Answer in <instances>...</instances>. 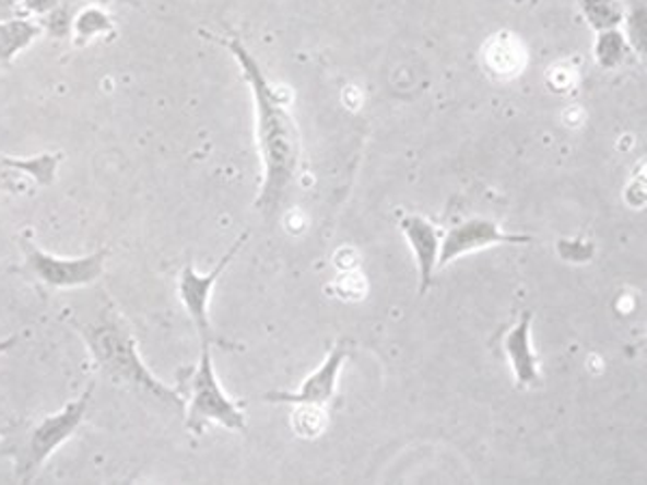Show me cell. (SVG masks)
I'll use <instances>...</instances> for the list:
<instances>
[{"instance_id":"obj_22","label":"cell","mask_w":647,"mask_h":485,"mask_svg":"<svg viewBox=\"0 0 647 485\" xmlns=\"http://www.w3.org/2000/svg\"><path fill=\"white\" fill-rule=\"evenodd\" d=\"M574 82H576V74H574L572 68H567V66L551 68V72H549V84H551L553 91L566 93V91H569L574 86Z\"/></svg>"},{"instance_id":"obj_1","label":"cell","mask_w":647,"mask_h":485,"mask_svg":"<svg viewBox=\"0 0 647 485\" xmlns=\"http://www.w3.org/2000/svg\"><path fill=\"white\" fill-rule=\"evenodd\" d=\"M205 37L227 48V52L238 61L244 81L248 82V88L252 93L257 150L263 164V181L255 208L263 216L272 218L279 214L298 177L303 156L301 132L290 110V97L283 93L281 86H274L268 81L259 61L236 33H227L221 37L208 33Z\"/></svg>"},{"instance_id":"obj_21","label":"cell","mask_w":647,"mask_h":485,"mask_svg":"<svg viewBox=\"0 0 647 485\" xmlns=\"http://www.w3.org/2000/svg\"><path fill=\"white\" fill-rule=\"evenodd\" d=\"M557 252L566 261L583 263V261H589L593 257V244L585 242V240H560Z\"/></svg>"},{"instance_id":"obj_18","label":"cell","mask_w":647,"mask_h":485,"mask_svg":"<svg viewBox=\"0 0 647 485\" xmlns=\"http://www.w3.org/2000/svg\"><path fill=\"white\" fill-rule=\"evenodd\" d=\"M332 292L348 303L363 300L367 294V281L361 272H341V276L332 283Z\"/></svg>"},{"instance_id":"obj_2","label":"cell","mask_w":647,"mask_h":485,"mask_svg":"<svg viewBox=\"0 0 647 485\" xmlns=\"http://www.w3.org/2000/svg\"><path fill=\"white\" fill-rule=\"evenodd\" d=\"M72 326L86 343V350L91 352L95 367L106 380L126 387L134 393H141L145 398H152L154 402L168 405L177 412L186 407V400L179 393V389L164 385L145 365V360L139 354V341L132 328L113 305L104 307L97 314V318L89 322L72 320Z\"/></svg>"},{"instance_id":"obj_17","label":"cell","mask_w":647,"mask_h":485,"mask_svg":"<svg viewBox=\"0 0 647 485\" xmlns=\"http://www.w3.org/2000/svg\"><path fill=\"white\" fill-rule=\"evenodd\" d=\"M292 427L296 436L314 440L322 436L324 429L328 427V414L324 405L318 404H298L294 416H292Z\"/></svg>"},{"instance_id":"obj_9","label":"cell","mask_w":647,"mask_h":485,"mask_svg":"<svg viewBox=\"0 0 647 485\" xmlns=\"http://www.w3.org/2000/svg\"><path fill=\"white\" fill-rule=\"evenodd\" d=\"M61 154H39L35 158L0 156V192L31 194L37 186H52Z\"/></svg>"},{"instance_id":"obj_6","label":"cell","mask_w":647,"mask_h":485,"mask_svg":"<svg viewBox=\"0 0 647 485\" xmlns=\"http://www.w3.org/2000/svg\"><path fill=\"white\" fill-rule=\"evenodd\" d=\"M248 240V234H243L236 242L232 244V248L221 257V261L212 268V272L208 274H199L195 270L192 263H186L177 276V296L190 318V322L195 326L201 347H212L216 345H227L212 328L210 322V298H212V289L219 283V279L223 276V272L227 270V265L232 263V259L238 255V250L243 248L244 242Z\"/></svg>"},{"instance_id":"obj_5","label":"cell","mask_w":647,"mask_h":485,"mask_svg":"<svg viewBox=\"0 0 647 485\" xmlns=\"http://www.w3.org/2000/svg\"><path fill=\"white\" fill-rule=\"evenodd\" d=\"M22 272L28 279L52 289H77L95 283L102 276L104 263L110 255L108 248H97L86 257H57L42 250L31 240H22Z\"/></svg>"},{"instance_id":"obj_3","label":"cell","mask_w":647,"mask_h":485,"mask_svg":"<svg viewBox=\"0 0 647 485\" xmlns=\"http://www.w3.org/2000/svg\"><path fill=\"white\" fill-rule=\"evenodd\" d=\"M93 389L95 382H91L74 402L63 405L55 414L4 429L0 453L13 462V475L20 484H31L50 456L79 431L93 398Z\"/></svg>"},{"instance_id":"obj_15","label":"cell","mask_w":647,"mask_h":485,"mask_svg":"<svg viewBox=\"0 0 647 485\" xmlns=\"http://www.w3.org/2000/svg\"><path fill=\"white\" fill-rule=\"evenodd\" d=\"M115 31V22L113 17L95 7V4H89L84 7L81 13L72 20V37H74V44L79 48H84L86 44H91L95 37H102V35H108Z\"/></svg>"},{"instance_id":"obj_4","label":"cell","mask_w":647,"mask_h":485,"mask_svg":"<svg viewBox=\"0 0 647 485\" xmlns=\"http://www.w3.org/2000/svg\"><path fill=\"white\" fill-rule=\"evenodd\" d=\"M177 380V389L186 400V425L192 434L201 436L212 423L232 431H246L244 404L232 400L221 387L210 347H201L199 363L181 369Z\"/></svg>"},{"instance_id":"obj_14","label":"cell","mask_w":647,"mask_h":485,"mask_svg":"<svg viewBox=\"0 0 647 485\" xmlns=\"http://www.w3.org/2000/svg\"><path fill=\"white\" fill-rule=\"evenodd\" d=\"M631 52H633V48L620 28L598 33L596 44H593V57L602 70H609V72L617 70L620 66L626 63Z\"/></svg>"},{"instance_id":"obj_23","label":"cell","mask_w":647,"mask_h":485,"mask_svg":"<svg viewBox=\"0 0 647 485\" xmlns=\"http://www.w3.org/2000/svg\"><path fill=\"white\" fill-rule=\"evenodd\" d=\"M17 4H22L26 13H35L37 17H44L52 9H57L61 4V0H17Z\"/></svg>"},{"instance_id":"obj_16","label":"cell","mask_w":647,"mask_h":485,"mask_svg":"<svg viewBox=\"0 0 647 485\" xmlns=\"http://www.w3.org/2000/svg\"><path fill=\"white\" fill-rule=\"evenodd\" d=\"M578 4L587 24L596 33L620 28L626 20V13L620 0H578Z\"/></svg>"},{"instance_id":"obj_12","label":"cell","mask_w":647,"mask_h":485,"mask_svg":"<svg viewBox=\"0 0 647 485\" xmlns=\"http://www.w3.org/2000/svg\"><path fill=\"white\" fill-rule=\"evenodd\" d=\"M485 72L496 81H511L527 68V50L522 42L509 33H494L482 48Z\"/></svg>"},{"instance_id":"obj_25","label":"cell","mask_w":647,"mask_h":485,"mask_svg":"<svg viewBox=\"0 0 647 485\" xmlns=\"http://www.w3.org/2000/svg\"><path fill=\"white\" fill-rule=\"evenodd\" d=\"M17 341H20V336H17V334H11V336H7V339H0V354H4V352H9V350H13V347L17 345Z\"/></svg>"},{"instance_id":"obj_24","label":"cell","mask_w":647,"mask_h":485,"mask_svg":"<svg viewBox=\"0 0 647 485\" xmlns=\"http://www.w3.org/2000/svg\"><path fill=\"white\" fill-rule=\"evenodd\" d=\"M334 263L341 272H352L358 268V255L352 248H339L334 255Z\"/></svg>"},{"instance_id":"obj_20","label":"cell","mask_w":647,"mask_h":485,"mask_svg":"<svg viewBox=\"0 0 647 485\" xmlns=\"http://www.w3.org/2000/svg\"><path fill=\"white\" fill-rule=\"evenodd\" d=\"M631 48L637 52L646 50V9L635 7L628 15V33H624Z\"/></svg>"},{"instance_id":"obj_8","label":"cell","mask_w":647,"mask_h":485,"mask_svg":"<svg viewBox=\"0 0 647 485\" xmlns=\"http://www.w3.org/2000/svg\"><path fill=\"white\" fill-rule=\"evenodd\" d=\"M350 356V343L339 341L330 347L322 365L303 382L298 391H272L266 395V402L272 404H318L326 405L337 393L339 371Z\"/></svg>"},{"instance_id":"obj_19","label":"cell","mask_w":647,"mask_h":485,"mask_svg":"<svg viewBox=\"0 0 647 485\" xmlns=\"http://www.w3.org/2000/svg\"><path fill=\"white\" fill-rule=\"evenodd\" d=\"M37 22H39L44 33H48L50 37H57V39H63V37H68L72 33L70 11L66 7H61V4L57 9H52L48 15L39 17Z\"/></svg>"},{"instance_id":"obj_11","label":"cell","mask_w":647,"mask_h":485,"mask_svg":"<svg viewBox=\"0 0 647 485\" xmlns=\"http://www.w3.org/2000/svg\"><path fill=\"white\" fill-rule=\"evenodd\" d=\"M531 323H533V314L525 311L520 316V320L514 323L505 339H503V347L505 354L509 358L514 378H516V387L520 389H529L540 385V369H538V356L531 347Z\"/></svg>"},{"instance_id":"obj_13","label":"cell","mask_w":647,"mask_h":485,"mask_svg":"<svg viewBox=\"0 0 647 485\" xmlns=\"http://www.w3.org/2000/svg\"><path fill=\"white\" fill-rule=\"evenodd\" d=\"M42 26L28 17H13L0 22V63H11L15 55L26 50L39 35Z\"/></svg>"},{"instance_id":"obj_7","label":"cell","mask_w":647,"mask_h":485,"mask_svg":"<svg viewBox=\"0 0 647 485\" xmlns=\"http://www.w3.org/2000/svg\"><path fill=\"white\" fill-rule=\"evenodd\" d=\"M533 242L531 236L525 234H507L503 232L494 221L490 218H469L464 223H458L451 227L445 238L440 240V250H438V263L436 268H445L458 257L490 248L496 244H529Z\"/></svg>"},{"instance_id":"obj_10","label":"cell","mask_w":647,"mask_h":485,"mask_svg":"<svg viewBox=\"0 0 647 485\" xmlns=\"http://www.w3.org/2000/svg\"><path fill=\"white\" fill-rule=\"evenodd\" d=\"M400 229L412 248V255L419 268V294L423 296L432 287L434 270L438 263V250H440L438 229L434 227V223L416 214L404 216L400 221Z\"/></svg>"}]
</instances>
